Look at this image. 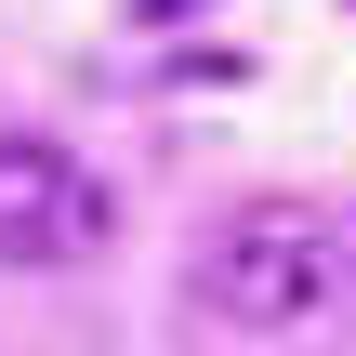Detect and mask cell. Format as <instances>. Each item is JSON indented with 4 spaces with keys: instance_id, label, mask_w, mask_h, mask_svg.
I'll list each match as a JSON object with an SVG mask.
<instances>
[{
    "instance_id": "6da1fadb",
    "label": "cell",
    "mask_w": 356,
    "mask_h": 356,
    "mask_svg": "<svg viewBox=\"0 0 356 356\" xmlns=\"http://www.w3.org/2000/svg\"><path fill=\"white\" fill-rule=\"evenodd\" d=\"M330 277H343V238H330V211H304V198H238V211L198 225V251H185L198 317H225V330H251V343L304 330V317L330 304Z\"/></svg>"
},
{
    "instance_id": "7a4b0ae2",
    "label": "cell",
    "mask_w": 356,
    "mask_h": 356,
    "mask_svg": "<svg viewBox=\"0 0 356 356\" xmlns=\"http://www.w3.org/2000/svg\"><path fill=\"white\" fill-rule=\"evenodd\" d=\"M106 225H119V198L92 185L79 145H53V132H0V264H13V277L92 264Z\"/></svg>"
}]
</instances>
